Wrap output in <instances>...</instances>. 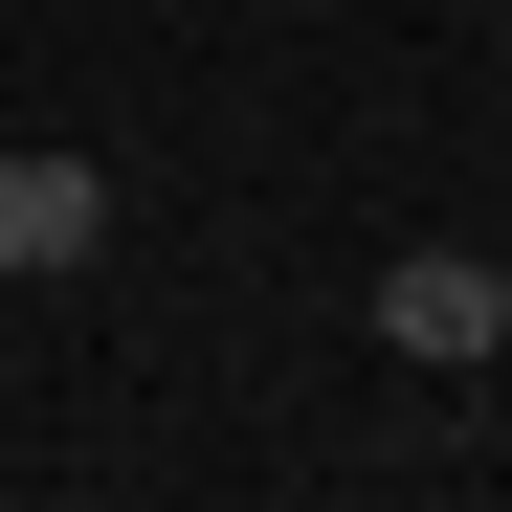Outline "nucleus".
Masks as SVG:
<instances>
[{
	"label": "nucleus",
	"instance_id": "f257e3e1",
	"mask_svg": "<svg viewBox=\"0 0 512 512\" xmlns=\"http://www.w3.org/2000/svg\"><path fill=\"white\" fill-rule=\"evenodd\" d=\"M379 334H401L423 379H468V357H512V290H490V245H401V268H379Z\"/></svg>",
	"mask_w": 512,
	"mask_h": 512
},
{
	"label": "nucleus",
	"instance_id": "f03ea898",
	"mask_svg": "<svg viewBox=\"0 0 512 512\" xmlns=\"http://www.w3.org/2000/svg\"><path fill=\"white\" fill-rule=\"evenodd\" d=\"M90 245H112V179H90V156H67V134H23V156H0V268H90Z\"/></svg>",
	"mask_w": 512,
	"mask_h": 512
},
{
	"label": "nucleus",
	"instance_id": "7ed1b4c3",
	"mask_svg": "<svg viewBox=\"0 0 512 512\" xmlns=\"http://www.w3.org/2000/svg\"><path fill=\"white\" fill-rule=\"evenodd\" d=\"M490 290H512V245H490Z\"/></svg>",
	"mask_w": 512,
	"mask_h": 512
}]
</instances>
